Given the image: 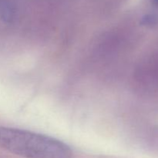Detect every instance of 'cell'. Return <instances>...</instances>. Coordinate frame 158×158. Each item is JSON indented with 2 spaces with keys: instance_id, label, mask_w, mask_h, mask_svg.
I'll return each mask as SVG.
<instances>
[{
  "instance_id": "3",
  "label": "cell",
  "mask_w": 158,
  "mask_h": 158,
  "mask_svg": "<svg viewBox=\"0 0 158 158\" xmlns=\"http://www.w3.org/2000/svg\"><path fill=\"white\" fill-rule=\"evenodd\" d=\"M152 2V4L154 5L156 7H158V0H151Z\"/></svg>"
},
{
  "instance_id": "2",
  "label": "cell",
  "mask_w": 158,
  "mask_h": 158,
  "mask_svg": "<svg viewBox=\"0 0 158 158\" xmlns=\"http://www.w3.org/2000/svg\"><path fill=\"white\" fill-rule=\"evenodd\" d=\"M141 25L148 27H152L158 23V15L154 13H148L143 15L140 20Z\"/></svg>"
},
{
  "instance_id": "1",
  "label": "cell",
  "mask_w": 158,
  "mask_h": 158,
  "mask_svg": "<svg viewBox=\"0 0 158 158\" xmlns=\"http://www.w3.org/2000/svg\"><path fill=\"white\" fill-rule=\"evenodd\" d=\"M0 148L23 158H73L66 143L26 130L0 126Z\"/></svg>"
}]
</instances>
